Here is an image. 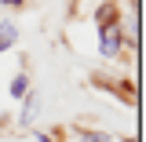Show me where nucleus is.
Returning a JSON list of instances; mask_svg holds the SVG:
<instances>
[{"label": "nucleus", "mask_w": 146, "mask_h": 142, "mask_svg": "<svg viewBox=\"0 0 146 142\" xmlns=\"http://www.w3.org/2000/svg\"><path fill=\"white\" fill-rule=\"evenodd\" d=\"M36 109H40V95H29L26 113H22V124H33V120H36Z\"/></svg>", "instance_id": "nucleus-3"}, {"label": "nucleus", "mask_w": 146, "mask_h": 142, "mask_svg": "<svg viewBox=\"0 0 146 142\" xmlns=\"http://www.w3.org/2000/svg\"><path fill=\"white\" fill-rule=\"evenodd\" d=\"M80 139H84V142H106V131H84Z\"/></svg>", "instance_id": "nucleus-5"}, {"label": "nucleus", "mask_w": 146, "mask_h": 142, "mask_svg": "<svg viewBox=\"0 0 146 142\" xmlns=\"http://www.w3.org/2000/svg\"><path fill=\"white\" fill-rule=\"evenodd\" d=\"M15 36H18V29L11 22H0V51H7V48L15 44Z\"/></svg>", "instance_id": "nucleus-2"}, {"label": "nucleus", "mask_w": 146, "mask_h": 142, "mask_svg": "<svg viewBox=\"0 0 146 142\" xmlns=\"http://www.w3.org/2000/svg\"><path fill=\"white\" fill-rule=\"evenodd\" d=\"M11 95H15V98L26 95V77H15V80H11Z\"/></svg>", "instance_id": "nucleus-4"}, {"label": "nucleus", "mask_w": 146, "mask_h": 142, "mask_svg": "<svg viewBox=\"0 0 146 142\" xmlns=\"http://www.w3.org/2000/svg\"><path fill=\"white\" fill-rule=\"evenodd\" d=\"M99 48H102V55H117V48H121V29L117 26H106L102 36H99Z\"/></svg>", "instance_id": "nucleus-1"}, {"label": "nucleus", "mask_w": 146, "mask_h": 142, "mask_svg": "<svg viewBox=\"0 0 146 142\" xmlns=\"http://www.w3.org/2000/svg\"><path fill=\"white\" fill-rule=\"evenodd\" d=\"M4 4H18V0H4Z\"/></svg>", "instance_id": "nucleus-7"}, {"label": "nucleus", "mask_w": 146, "mask_h": 142, "mask_svg": "<svg viewBox=\"0 0 146 142\" xmlns=\"http://www.w3.org/2000/svg\"><path fill=\"white\" fill-rule=\"evenodd\" d=\"M128 142H135V139H128Z\"/></svg>", "instance_id": "nucleus-8"}, {"label": "nucleus", "mask_w": 146, "mask_h": 142, "mask_svg": "<svg viewBox=\"0 0 146 142\" xmlns=\"http://www.w3.org/2000/svg\"><path fill=\"white\" fill-rule=\"evenodd\" d=\"M36 139H40V142H55V139H48V135H44V131H40V135H36Z\"/></svg>", "instance_id": "nucleus-6"}]
</instances>
